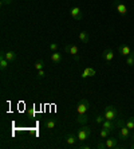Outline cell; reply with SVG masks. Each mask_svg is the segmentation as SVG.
I'll return each instance as SVG.
<instances>
[{
  "mask_svg": "<svg viewBox=\"0 0 134 149\" xmlns=\"http://www.w3.org/2000/svg\"><path fill=\"white\" fill-rule=\"evenodd\" d=\"M79 40L82 42V43H89V40H90V35H89V32L87 31H81L79 32Z\"/></svg>",
  "mask_w": 134,
  "mask_h": 149,
  "instance_id": "17",
  "label": "cell"
},
{
  "mask_svg": "<svg viewBox=\"0 0 134 149\" xmlns=\"http://www.w3.org/2000/svg\"><path fill=\"white\" fill-rule=\"evenodd\" d=\"M131 139H133V141H134V134H133V136H131Z\"/></svg>",
  "mask_w": 134,
  "mask_h": 149,
  "instance_id": "30",
  "label": "cell"
},
{
  "mask_svg": "<svg viewBox=\"0 0 134 149\" xmlns=\"http://www.w3.org/2000/svg\"><path fill=\"white\" fill-rule=\"evenodd\" d=\"M70 15H71L75 20H81L83 17V11L79 7H72L71 10H70Z\"/></svg>",
  "mask_w": 134,
  "mask_h": 149,
  "instance_id": "8",
  "label": "cell"
},
{
  "mask_svg": "<svg viewBox=\"0 0 134 149\" xmlns=\"http://www.w3.org/2000/svg\"><path fill=\"white\" fill-rule=\"evenodd\" d=\"M0 3H1V6H10L12 3V0H1Z\"/></svg>",
  "mask_w": 134,
  "mask_h": 149,
  "instance_id": "28",
  "label": "cell"
},
{
  "mask_svg": "<svg viewBox=\"0 0 134 149\" xmlns=\"http://www.w3.org/2000/svg\"><path fill=\"white\" fill-rule=\"evenodd\" d=\"M91 134H93V130H91V129H90L87 125H82V128H81L78 132H76L78 141H81V142L87 141V140L91 137Z\"/></svg>",
  "mask_w": 134,
  "mask_h": 149,
  "instance_id": "2",
  "label": "cell"
},
{
  "mask_svg": "<svg viewBox=\"0 0 134 149\" xmlns=\"http://www.w3.org/2000/svg\"><path fill=\"white\" fill-rule=\"evenodd\" d=\"M44 77H46V73L43 71V69L38 70V73H36V78H38V79H42V78H44Z\"/></svg>",
  "mask_w": 134,
  "mask_h": 149,
  "instance_id": "25",
  "label": "cell"
},
{
  "mask_svg": "<svg viewBox=\"0 0 134 149\" xmlns=\"http://www.w3.org/2000/svg\"><path fill=\"white\" fill-rule=\"evenodd\" d=\"M103 117H105V120H110V121H117L118 120V110L115 106H113V105H109V106H106L105 108V111H103Z\"/></svg>",
  "mask_w": 134,
  "mask_h": 149,
  "instance_id": "3",
  "label": "cell"
},
{
  "mask_svg": "<svg viewBox=\"0 0 134 149\" xmlns=\"http://www.w3.org/2000/svg\"><path fill=\"white\" fill-rule=\"evenodd\" d=\"M7 67H8V61L6 58V55H4V51H1V54H0V69H1V71H4Z\"/></svg>",
  "mask_w": 134,
  "mask_h": 149,
  "instance_id": "14",
  "label": "cell"
},
{
  "mask_svg": "<svg viewBox=\"0 0 134 149\" xmlns=\"http://www.w3.org/2000/svg\"><path fill=\"white\" fill-rule=\"evenodd\" d=\"M97 148H98V149H105V148H106V144H105V142H101V144H98V145H97Z\"/></svg>",
  "mask_w": 134,
  "mask_h": 149,
  "instance_id": "29",
  "label": "cell"
},
{
  "mask_svg": "<svg viewBox=\"0 0 134 149\" xmlns=\"http://www.w3.org/2000/svg\"><path fill=\"white\" fill-rule=\"evenodd\" d=\"M113 58H114V51L111 49H106L105 51L102 52V59L103 61L110 62V61H113Z\"/></svg>",
  "mask_w": 134,
  "mask_h": 149,
  "instance_id": "11",
  "label": "cell"
},
{
  "mask_svg": "<svg viewBox=\"0 0 134 149\" xmlns=\"http://www.w3.org/2000/svg\"><path fill=\"white\" fill-rule=\"evenodd\" d=\"M89 109H90V102H89L87 98H82V100H79L78 106H76V111H78V114H86Z\"/></svg>",
  "mask_w": 134,
  "mask_h": 149,
  "instance_id": "4",
  "label": "cell"
},
{
  "mask_svg": "<svg viewBox=\"0 0 134 149\" xmlns=\"http://www.w3.org/2000/svg\"><path fill=\"white\" fill-rule=\"evenodd\" d=\"M118 52H119L122 56H127L131 52V50H130V47H129V46L121 45V46H118Z\"/></svg>",
  "mask_w": 134,
  "mask_h": 149,
  "instance_id": "12",
  "label": "cell"
},
{
  "mask_svg": "<svg viewBox=\"0 0 134 149\" xmlns=\"http://www.w3.org/2000/svg\"><path fill=\"white\" fill-rule=\"evenodd\" d=\"M65 141L67 145H71L74 146L75 145V142L78 141V137H75V134L74 133H67V134L65 136Z\"/></svg>",
  "mask_w": 134,
  "mask_h": 149,
  "instance_id": "9",
  "label": "cell"
},
{
  "mask_svg": "<svg viewBox=\"0 0 134 149\" xmlns=\"http://www.w3.org/2000/svg\"><path fill=\"white\" fill-rule=\"evenodd\" d=\"M55 126H56V121L54 118H46L44 120V128L46 129L51 130V129H54Z\"/></svg>",
  "mask_w": 134,
  "mask_h": 149,
  "instance_id": "13",
  "label": "cell"
},
{
  "mask_svg": "<svg viewBox=\"0 0 134 149\" xmlns=\"http://www.w3.org/2000/svg\"><path fill=\"white\" fill-rule=\"evenodd\" d=\"M34 67L36 69V71H38V70H42L43 67H44V61H43V59H39V61H36V62L34 63Z\"/></svg>",
  "mask_w": 134,
  "mask_h": 149,
  "instance_id": "21",
  "label": "cell"
},
{
  "mask_svg": "<svg viewBox=\"0 0 134 149\" xmlns=\"http://www.w3.org/2000/svg\"><path fill=\"white\" fill-rule=\"evenodd\" d=\"M87 121H89V117L87 114H78V118H76V122L81 125H86Z\"/></svg>",
  "mask_w": 134,
  "mask_h": 149,
  "instance_id": "18",
  "label": "cell"
},
{
  "mask_svg": "<svg viewBox=\"0 0 134 149\" xmlns=\"http://www.w3.org/2000/svg\"><path fill=\"white\" fill-rule=\"evenodd\" d=\"M113 6L115 7V10L118 11V14L119 15H122V16H126L127 15V7L122 3V1H119V0H114Z\"/></svg>",
  "mask_w": 134,
  "mask_h": 149,
  "instance_id": "6",
  "label": "cell"
},
{
  "mask_svg": "<svg viewBox=\"0 0 134 149\" xmlns=\"http://www.w3.org/2000/svg\"><path fill=\"white\" fill-rule=\"evenodd\" d=\"M125 124H126V126L130 129V130H131V129H134V117H130L126 122H125Z\"/></svg>",
  "mask_w": 134,
  "mask_h": 149,
  "instance_id": "22",
  "label": "cell"
},
{
  "mask_svg": "<svg viewBox=\"0 0 134 149\" xmlns=\"http://www.w3.org/2000/svg\"><path fill=\"white\" fill-rule=\"evenodd\" d=\"M102 128H105L109 133H113L115 129H117V122L110 121V120H105L102 122Z\"/></svg>",
  "mask_w": 134,
  "mask_h": 149,
  "instance_id": "7",
  "label": "cell"
},
{
  "mask_svg": "<svg viewBox=\"0 0 134 149\" xmlns=\"http://www.w3.org/2000/svg\"><path fill=\"white\" fill-rule=\"evenodd\" d=\"M94 75H95V70L91 69V67H86V69L83 70V73H82L83 79H86V78H89V77H94Z\"/></svg>",
  "mask_w": 134,
  "mask_h": 149,
  "instance_id": "16",
  "label": "cell"
},
{
  "mask_svg": "<svg viewBox=\"0 0 134 149\" xmlns=\"http://www.w3.org/2000/svg\"><path fill=\"white\" fill-rule=\"evenodd\" d=\"M78 148L79 149H90V148H91V145H87V144H83V142H82V144H81Z\"/></svg>",
  "mask_w": 134,
  "mask_h": 149,
  "instance_id": "27",
  "label": "cell"
},
{
  "mask_svg": "<svg viewBox=\"0 0 134 149\" xmlns=\"http://www.w3.org/2000/svg\"><path fill=\"white\" fill-rule=\"evenodd\" d=\"M126 65L130 67L134 66V51H131L130 54L126 56Z\"/></svg>",
  "mask_w": 134,
  "mask_h": 149,
  "instance_id": "20",
  "label": "cell"
},
{
  "mask_svg": "<svg viewBox=\"0 0 134 149\" xmlns=\"http://www.w3.org/2000/svg\"><path fill=\"white\" fill-rule=\"evenodd\" d=\"M103 121H105V117H103V114H98L95 117V122H97V124H102Z\"/></svg>",
  "mask_w": 134,
  "mask_h": 149,
  "instance_id": "26",
  "label": "cell"
},
{
  "mask_svg": "<svg viewBox=\"0 0 134 149\" xmlns=\"http://www.w3.org/2000/svg\"><path fill=\"white\" fill-rule=\"evenodd\" d=\"M51 61L55 63V65H59V63L62 62V54L59 51H54L51 54Z\"/></svg>",
  "mask_w": 134,
  "mask_h": 149,
  "instance_id": "15",
  "label": "cell"
},
{
  "mask_svg": "<svg viewBox=\"0 0 134 149\" xmlns=\"http://www.w3.org/2000/svg\"><path fill=\"white\" fill-rule=\"evenodd\" d=\"M65 51L67 52V54H70V55L75 59V61H79V49L76 47L75 45H72V43L66 45L65 46Z\"/></svg>",
  "mask_w": 134,
  "mask_h": 149,
  "instance_id": "5",
  "label": "cell"
},
{
  "mask_svg": "<svg viewBox=\"0 0 134 149\" xmlns=\"http://www.w3.org/2000/svg\"><path fill=\"white\" fill-rule=\"evenodd\" d=\"M109 134H110V133L107 132V130H106L105 128H102V130L99 132V136L102 137V139H107V137H109Z\"/></svg>",
  "mask_w": 134,
  "mask_h": 149,
  "instance_id": "23",
  "label": "cell"
},
{
  "mask_svg": "<svg viewBox=\"0 0 134 149\" xmlns=\"http://www.w3.org/2000/svg\"><path fill=\"white\" fill-rule=\"evenodd\" d=\"M105 144H106V148H109V149L117 148L118 140L115 137H107V139H105Z\"/></svg>",
  "mask_w": 134,
  "mask_h": 149,
  "instance_id": "10",
  "label": "cell"
},
{
  "mask_svg": "<svg viewBox=\"0 0 134 149\" xmlns=\"http://www.w3.org/2000/svg\"><path fill=\"white\" fill-rule=\"evenodd\" d=\"M115 122H117V129H119V132H118V139L126 141V140L130 137V129L127 128L125 121L121 120V118H118Z\"/></svg>",
  "mask_w": 134,
  "mask_h": 149,
  "instance_id": "1",
  "label": "cell"
},
{
  "mask_svg": "<svg viewBox=\"0 0 134 149\" xmlns=\"http://www.w3.org/2000/svg\"><path fill=\"white\" fill-rule=\"evenodd\" d=\"M4 55H6V58H7L8 62H14L15 59H16V52L15 51H4Z\"/></svg>",
  "mask_w": 134,
  "mask_h": 149,
  "instance_id": "19",
  "label": "cell"
},
{
  "mask_svg": "<svg viewBox=\"0 0 134 149\" xmlns=\"http://www.w3.org/2000/svg\"><path fill=\"white\" fill-rule=\"evenodd\" d=\"M58 47H59L58 43H50V45H48V49L51 50L52 52H54V51H58Z\"/></svg>",
  "mask_w": 134,
  "mask_h": 149,
  "instance_id": "24",
  "label": "cell"
}]
</instances>
